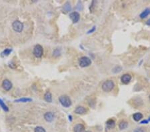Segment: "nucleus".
Instances as JSON below:
<instances>
[{"mask_svg":"<svg viewBox=\"0 0 150 132\" xmlns=\"http://www.w3.org/2000/svg\"><path fill=\"white\" fill-rule=\"evenodd\" d=\"M114 87H115V85L113 81L111 80H107L102 85V89L106 92H110L113 89Z\"/></svg>","mask_w":150,"mask_h":132,"instance_id":"1","label":"nucleus"},{"mask_svg":"<svg viewBox=\"0 0 150 132\" xmlns=\"http://www.w3.org/2000/svg\"><path fill=\"white\" fill-rule=\"evenodd\" d=\"M59 100L62 106L65 107H69L71 105V101L70 98L66 95H61L59 98Z\"/></svg>","mask_w":150,"mask_h":132,"instance_id":"2","label":"nucleus"},{"mask_svg":"<svg viewBox=\"0 0 150 132\" xmlns=\"http://www.w3.org/2000/svg\"><path fill=\"white\" fill-rule=\"evenodd\" d=\"M91 63V59L88 57H81L79 60V64L81 67H88V66H90Z\"/></svg>","mask_w":150,"mask_h":132,"instance_id":"3","label":"nucleus"},{"mask_svg":"<svg viewBox=\"0 0 150 132\" xmlns=\"http://www.w3.org/2000/svg\"><path fill=\"white\" fill-rule=\"evenodd\" d=\"M44 54V49L41 45H36L33 49V55L36 57H41Z\"/></svg>","mask_w":150,"mask_h":132,"instance_id":"4","label":"nucleus"},{"mask_svg":"<svg viewBox=\"0 0 150 132\" xmlns=\"http://www.w3.org/2000/svg\"><path fill=\"white\" fill-rule=\"evenodd\" d=\"M12 27H13L14 31L18 32V33H20L23 31V24L19 21H15L12 24Z\"/></svg>","mask_w":150,"mask_h":132,"instance_id":"5","label":"nucleus"},{"mask_svg":"<svg viewBox=\"0 0 150 132\" xmlns=\"http://www.w3.org/2000/svg\"><path fill=\"white\" fill-rule=\"evenodd\" d=\"M70 18L71 19V21L73 22V23H77V22H78V21L80 20V13H78V12H72V13H71L70 14Z\"/></svg>","mask_w":150,"mask_h":132,"instance_id":"6","label":"nucleus"},{"mask_svg":"<svg viewBox=\"0 0 150 132\" xmlns=\"http://www.w3.org/2000/svg\"><path fill=\"white\" fill-rule=\"evenodd\" d=\"M2 87L5 91H9L12 88V84L8 79H5L2 83Z\"/></svg>","mask_w":150,"mask_h":132,"instance_id":"7","label":"nucleus"},{"mask_svg":"<svg viewBox=\"0 0 150 132\" xmlns=\"http://www.w3.org/2000/svg\"><path fill=\"white\" fill-rule=\"evenodd\" d=\"M73 132H85V129L84 125L78 123L75 125V127L73 128Z\"/></svg>","mask_w":150,"mask_h":132,"instance_id":"8","label":"nucleus"},{"mask_svg":"<svg viewBox=\"0 0 150 132\" xmlns=\"http://www.w3.org/2000/svg\"><path fill=\"white\" fill-rule=\"evenodd\" d=\"M132 79V76L129 74H124L121 78V82L124 84H128V83H129V81Z\"/></svg>","mask_w":150,"mask_h":132,"instance_id":"9","label":"nucleus"},{"mask_svg":"<svg viewBox=\"0 0 150 132\" xmlns=\"http://www.w3.org/2000/svg\"><path fill=\"white\" fill-rule=\"evenodd\" d=\"M54 118V115L51 112H47L44 115V119L48 122H51Z\"/></svg>","mask_w":150,"mask_h":132,"instance_id":"10","label":"nucleus"},{"mask_svg":"<svg viewBox=\"0 0 150 132\" xmlns=\"http://www.w3.org/2000/svg\"><path fill=\"white\" fill-rule=\"evenodd\" d=\"M87 112V110L83 106H78L75 110V113L77 114H85Z\"/></svg>","mask_w":150,"mask_h":132,"instance_id":"11","label":"nucleus"},{"mask_svg":"<svg viewBox=\"0 0 150 132\" xmlns=\"http://www.w3.org/2000/svg\"><path fill=\"white\" fill-rule=\"evenodd\" d=\"M44 99L45 101L49 103H51L52 101V95H51V93L48 92L45 93V94L44 95Z\"/></svg>","mask_w":150,"mask_h":132,"instance_id":"12","label":"nucleus"},{"mask_svg":"<svg viewBox=\"0 0 150 132\" xmlns=\"http://www.w3.org/2000/svg\"><path fill=\"white\" fill-rule=\"evenodd\" d=\"M128 123L126 121H125V120H122V121H120V123H119V128L120 129H126V128H128Z\"/></svg>","mask_w":150,"mask_h":132,"instance_id":"13","label":"nucleus"},{"mask_svg":"<svg viewBox=\"0 0 150 132\" xmlns=\"http://www.w3.org/2000/svg\"><path fill=\"white\" fill-rule=\"evenodd\" d=\"M133 119L136 121H140L142 118H143V115L141 114V113H136L135 114H133Z\"/></svg>","mask_w":150,"mask_h":132,"instance_id":"14","label":"nucleus"},{"mask_svg":"<svg viewBox=\"0 0 150 132\" xmlns=\"http://www.w3.org/2000/svg\"><path fill=\"white\" fill-rule=\"evenodd\" d=\"M150 14V9H146V10H144L142 13L140 14V18L141 19L146 18L148 15Z\"/></svg>","mask_w":150,"mask_h":132,"instance_id":"15","label":"nucleus"},{"mask_svg":"<svg viewBox=\"0 0 150 132\" xmlns=\"http://www.w3.org/2000/svg\"><path fill=\"white\" fill-rule=\"evenodd\" d=\"M106 124H107V125L109 128L111 129V128H113L114 127H115V123L113 119H109V120L106 122Z\"/></svg>","mask_w":150,"mask_h":132,"instance_id":"16","label":"nucleus"},{"mask_svg":"<svg viewBox=\"0 0 150 132\" xmlns=\"http://www.w3.org/2000/svg\"><path fill=\"white\" fill-rule=\"evenodd\" d=\"M0 107H1L3 110H4L5 111H9V109H8L7 106L5 104L4 102L3 101L2 99H0Z\"/></svg>","mask_w":150,"mask_h":132,"instance_id":"17","label":"nucleus"},{"mask_svg":"<svg viewBox=\"0 0 150 132\" xmlns=\"http://www.w3.org/2000/svg\"><path fill=\"white\" fill-rule=\"evenodd\" d=\"M63 9H64L66 12H68V11H71V5L69 2H66V3L64 4V5H63Z\"/></svg>","mask_w":150,"mask_h":132,"instance_id":"18","label":"nucleus"},{"mask_svg":"<svg viewBox=\"0 0 150 132\" xmlns=\"http://www.w3.org/2000/svg\"><path fill=\"white\" fill-rule=\"evenodd\" d=\"M32 101L31 99L29 98H21V99H18L15 100V102H23V103H26V102H29V101Z\"/></svg>","mask_w":150,"mask_h":132,"instance_id":"19","label":"nucleus"},{"mask_svg":"<svg viewBox=\"0 0 150 132\" xmlns=\"http://www.w3.org/2000/svg\"><path fill=\"white\" fill-rule=\"evenodd\" d=\"M34 132H45V130L44 128H42V127H41V126H38V127L35 128Z\"/></svg>","mask_w":150,"mask_h":132,"instance_id":"20","label":"nucleus"},{"mask_svg":"<svg viewBox=\"0 0 150 132\" xmlns=\"http://www.w3.org/2000/svg\"><path fill=\"white\" fill-rule=\"evenodd\" d=\"M12 51V49H6L5 50H4V51H3V55H5V56H7V55H8L9 54H10V53Z\"/></svg>","mask_w":150,"mask_h":132,"instance_id":"21","label":"nucleus"},{"mask_svg":"<svg viewBox=\"0 0 150 132\" xmlns=\"http://www.w3.org/2000/svg\"><path fill=\"white\" fill-rule=\"evenodd\" d=\"M133 132H144V130L142 129V128H136Z\"/></svg>","mask_w":150,"mask_h":132,"instance_id":"22","label":"nucleus"},{"mask_svg":"<svg viewBox=\"0 0 150 132\" xmlns=\"http://www.w3.org/2000/svg\"><path fill=\"white\" fill-rule=\"evenodd\" d=\"M146 24L148 25V26H150V19H148V20L146 22Z\"/></svg>","mask_w":150,"mask_h":132,"instance_id":"23","label":"nucleus"},{"mask_svg":"<svg viewBox=\"0 0 150 132\" xmlns=\"http://www.w3.org/2000/svg\"><path fill=\"white\" fill-rule=\"evenodd\" d=\"M90 132V131H87V132Z\"/></svg>","mask_w":150,"mask_h":132,"instance_id":"24","label":"nucleus"},{"mask_svg":"<svg viewBox=\"0 0 150 132\" xmlns=\"http://www.w3.org/2000/svg\"><path fill=\"white\" fill-rule=\"evenodd\" d=\"M149 99H150V97H149Z\"/></svg>","mask_w":150,"mask_h":132,"instance_id":"25","label":"nucleus"}]
</instances>
